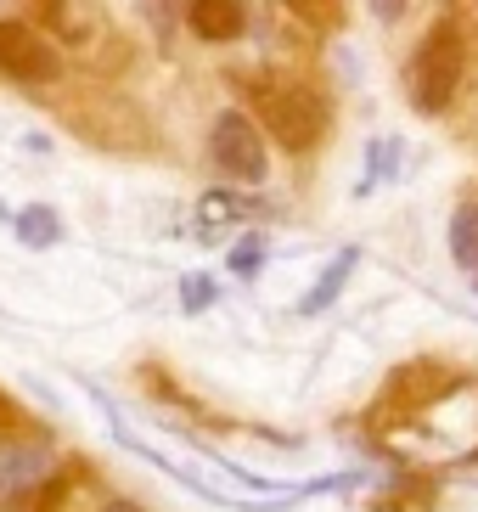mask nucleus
I'll return each instance as SVG.
<instances>
[{
	"label": "nucleus",
	"instance_id": "obj_1",
	"mask_svg": "<svg viewBox=\"0 0 478 512\" xmlns=\"http://www.w3.org/2000/svg\"><path fill=\"white\" fill-rule=\"evenodd\" d=\"M462 68H467V46H462V29L450 23V17H439L434 29L417 40V51H411V74H405V85H411V107L417 113H445L450 102H456V91H462Z\"/></svg>",
	"mask_w": 478,
	"mask_h": 512
},
{
	"label": "nucleus",
	"instance_id": "obj_2",
	"mask_svg": "<svg viewBox=\"0 0 478 512\" xmlns=\"http://www.w3.org/2000/svg\"><path fill=\"white\" fill-rule=\"evenodd\" d=\"M259 113H265L270 141L287 147V152H310L315 141L327 136V124H332L327 91L310 85V79H270L265 96H259Z\"/></svg>",
	"mask_w": 478,
	"mask_h": 512
},
{
	"label": "nucleus",
	"instance_id": "obj_3",
	"mask_svg": "<svg viewBox=\"0 0 478 512\" xmlns=\"http://www.w3.org/2000/svg\"><path fill=\"white\" fill-rule=\"evenodd\" d=\"M209 158L220 164V175H231V181H248V186L265 181V130H259L248 113L225 107L209 130Z\"/></svg>",
	"mask_w": 478,
	"mask_h": 512
},
{
	"label": "nucleus",
	"instance_id": "obj_4",
	"mask_svg": "<svg viewBox=\"0 0 478 512\" xmlns=\"http://www.w3.org/2000/svg\"><path fill=\"white\" fill-rule=\"evenodd\" d=\"M62 74V51L34 34L29 23H0V79H17V85H51Z\"/></svg>",
	"mask_w": 478,
	"mask_h": 512
},
{
	"label": "nucleus",
	"instance_id": "obj_5",
	"mask_svg": "<svg viewBox=\"0 0 478 512\" xmlns=\"http://www.w3.org/2000/svg\"><path fill=\"white\" fill-rule=\"evenodd\" d=\"M51 473V456L34 439H0V501H29Z\"/></svg>",
	"mask_w": 478,
	"mask_h": 512
},
{
	"label": "nucleus",
	"instance_id": "obj_6",
	"mask_svg": "<svg viewBox=\"0 0 478 512\" xmlns=\"http://www.w3.org/2000/svg\"><path fill=\"white\" fill-rule=\"evenodd\" d=\"M186 29H192L197 40L225 46V40H237V34L248 29V6H242V0H197V6H186Z\"/></svg>",
	"mask_w": 478,
	"mask_h": 512
},
{
	"label": "nucleus",
	"instance_id": "obj_7",
	"mask_svg": "<svg viewBox=\"0 0 478 512\" xmlns=\"http://www.w3.org/2000/svg\"><path fill=\"white\" fill-rule=\"evenodd\" d=\"M450 259L462 271H478V203H462L450 214Z\"/></svg>",
	"mask_w": 478,
	"mask_h": 512
},
{
	"label": "nucleus",
	"instance_id": "obj_8",
	"mask_svg": "<svg viewBox=\"0 0 478 512\" xmlns=\"http://www.w3.org/2000/svg\"><path fill=\"white\" fill-rule=\"evenodd\" d=\"M349 271H355V254H338V259H332V265H327V276H321V287H310V293H304V304H299L304 316H315V310H327V304L338 299V293H344V276H349Z\"/></svg>",
	"mask_w": 478,
	"mask_h": 512
},
{
	"label": "nucleus",
	"instance_id": "obj_9",
	"mask_svg": "<svg viewBox=\"0 0 478 512\" xmlns=\"http://www.w3.org/2000/svg\"><path fill=\"white\" fill-rule=\"evenodd\" d=\"M57 231H62V220L51 209H23V214H17V237L29 242V248H51Z\"/></svg>",
	"mask_w": 478,
	"mask_h": 512
},
{
	"label": "nucleus",
	"instance_id": "obj_10",
	"mask_svg": "<svg viewBox=\"0 0 478 512\" xmlns=\"http://www.w3.org/2000/svg\"><path fill=\"white\" fill-rule=\"evenodd\" d=\"M186 304H192V310H203V304H209V276H192V293H186Z\"/></svg>",
	"mask_w": 478,
	"mask_h": 512
}]
</instances>
